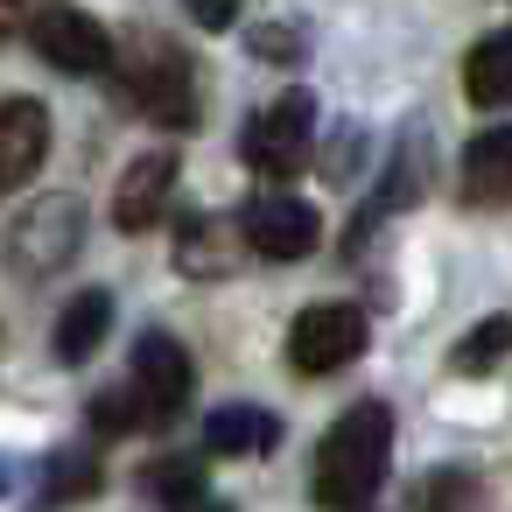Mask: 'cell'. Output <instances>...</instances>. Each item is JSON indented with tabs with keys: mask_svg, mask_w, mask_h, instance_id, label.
<instances>
[{
	"mask_svg": "<svg viewBox=\"0 0 512 512\" xmlns=\"http://www.w3.org/2000/svg\"><path fill=\"white\" fill-rule=\"evenodd\" d=\"M386 449H393V414L379 400H358L330 435H323V456H316V498L330 512H358L379 477H386Z\"/></svg>",
	"mask_w": 512,
	"mask_h": 512,
	"instance_id": "cell-1",
	"label": "cell"
},
{
	"mask_svg": "<svg viewBox=\"0 0 512 512\" xmlns=\"http://www.w3.org/2000/svg\"><path fill=\"white\" fill-rule=\"evenodd\" d=\"M309 148H316V99H309V92H281V99L253 120V134H246V162L267 169V176L309 169Z\"/></svg>",
	"mask_w": 512,
	"mask_h": 512,
	"instance_id": "cell-2",
	"label": "cell"
},
{
	"mask_svg": "<svg viewBox=\"0 0 512 512\" xmlns=\"http://www.w3.org/2000/svg\"><path fill=\"white\" fill-rule=\"evenodd\" d=\"M358 351H365V309H351V302H316V309H302L295 330H288V358H295V372H309V379L351 365Z\"/></svg>",
	"mask_w": 512,
	"mask_h": 512,
	"instance_id": "cell-3",
	"label": "cell"
},
{
	"mask_svg": "<svg viewBox=\"0 0 512 512\" xmlns=\"http://www.w3.org/2000/svg\"><path fill=\"white\" fill-rule=\"evenodd\" d=\"M127 393L141 400V421H169L183 400H190V351L169 337V330H148L134 344V379Z\"/></svg>",
	"mask_w": 512,
	"mask_h": 512,
	"instance_id": "cell-4",
	"label": "cell"
},
{
	"mask_svg": "<svg viewBox=\"0 0 512 512\" xmlns=\"http://www.w3.org/2000/svg\"><path fill=\"white\" fill-rule=\"evenodd\" d=\"M323 239V218L302 197H253L246 204V246L260 260H309Z\"/></svg>",
	"mask_w": 512,
	"mask_h": 512,
	"instance_id": "cell-5",
	"label": "cell"
},
{
	"mask_svg": "<svg viewBox=\"0 0 512 512\" xmlns=\"http://www.w3.org/2000/svg\"><path fill=\"white\" fill-rule=\"evenodd\" d=\"M29 29H36V50H43L57 71H78V78H85V71H106V64H113V43H106V29H99L85 8H43Z\"/></svg>",
	"mask_w": 512,
	"mask_h": 512,
	"instance_id": "cell-6",
	"label": "cell"
},
{
	"mask_svg": "<svg viewBox=\"0 0 512 512\" xmlns=\"http://www.w3.org/2000/svg\"><path fill=\"white\" fill-rule=\"evenodd\" d=\"M78 239H85V204H78V197H57V204H36V211L22 218L15 260H22L29 274H50V267H64V260L78 253Z\"/></svg>",
	"mask_w": 512,
	"mask_h": 512,
	"instance_id": "cell-7",
	"label": "cell"
},
{
	"mask_svg": "<svg viewBox=\"0 0 512 512\" xmlns=\"http://www.w3.org/2000/svg\"><path fill=\"white\" fill-rule=\"evenodd\" d=\"M134 106L148 120H162V127H197V78H190V64L176 50H155L141 64V78H134Z\"/></svg>",
	"mask_w": 512,
	"mask_h": 512,
	"instance_id": "cell-8",
	"label": "cell"
},
{
	"mask_svg": "<svg viewBox=\"0 0 512 512\" xmlns=\"http://www.w3.org/2000/svg\"><path fill=\"white\" fill-rule=\"evenodd\" d=\"M43 155H50V113L36 99H8L0 106V183L22 190Z\"/></svg>",
	"mask_w": 512,
	"mask_h": 512,
	"instance_id": "cell-9",
	"label": "cell"
},
{
	"mask_svg": "<svg viewBox=\"0 0 512 512\" xmlns=\"http://www.w3.org/2000/svg\"><path fill=\"white\" fill-rule=\"evenodd\" d=\"M169 190H176V155H141V162L120 176V190H113V225H120V232H148V225L162 218Z\"/></svg>",
	"mask_w": 512,
	"mask_h": 512,
	"instance_id": "cell-10",
	"label": "cell"
},
{
	"mask_svg": "<svg viewBox=\"0 0 512 512\" xmlns=\"http://www.w3.org/2000/svg\"><path fill=\"white\" fill-rule=\"evenodd\" d=\"M281 442V421L267 407H218L204 421V449L211 456H267Z\"/></svg>",
	"mask_w": 512,
	"mask_h": 512,
	"instance_id": "cell-11",
	"label": "cell"
},
{
	"mask_svg": "<svg viewBox=\"0 0 512 512\" xmlns=\"http://www.w3.org/2000/svg\"><path fill=\"white\" fill-rule=\"evenodd\" d=\"M106 330H113V295H106V288H85V295L64 302V316H57V358H64V365H85V358L106 344Z\"/></svg>",
	"mask_w": 512,
	"mask_h": 512,
	"instance_id": "cell-12",
	"label": "cell"
},
{
	"mask_svg": "<svg viewBox=\"0 0 512 512\" xmlns=\"http://www.w3.org/2000/svg\"><path fill=\"white\" fill-rule=\"evenodd\" d=\"M463 190H470V204H491L512 190V127H484L463 148Z\"/></svg>",
	"mask_w": 512,
	"mask_h": 512,
	"instance_id": "cell-13",
	"label": "cell"
},
{
	"mask_svg": "<svg viewBox=\"0 0 512 512\" xmlns=\"http://www.w3.org/2000/svg\"><path fill=\"white\" fill-rule=\"evenodd\" d=\"M463 85H470V106H512V29H498L470 50Z\"/></svg>",
	"mask_w": 512,
	"mask_h": 512,
	"instance_id": "cell-14",
	"label": "cell"
},
{
	"mask_svg": "<svg viewBox=\"0 0 512 512\" xmlns=\"http://www.w3.org/2000/svg\"><path fill=\"white\" fill-rule=\"evenodd\" d=\"M505 351H512V316H484V323H470V337L456 344V372H491Z\"/></svg>",
	"mask_w": 512,
	"mask_h": 512,
	"instance_id": "cell-15",
	"label": "cell"
},
{
	"mask_svg": "<svg viewBox=\"0 0 512 512\" xmlns=\"http://www.w3.org/2000/svg\"><path fill=\"white\" fill-rule=\"evenodd\" d=\"M162 505H190V498H204V463H190V456H169V463H148V477H141Z\"/></svg>",
	"mask_w": 512,
	"mask_h": 512,
	"instance_id": "cell-16",
	"label": "cell"
},
{
	"mask_svg": "<svg viewBox=\"0 0 512 512\" xmlns=\"http://www.w3.org/2000/svg\"><path fill=\"white\" fill-rule=\"evenodd\" d=\"M253 57H267V64H295V57H302V29H295V22H267V29H253Z\"/></svg>",
	"mask_w": 512,
	"mask_h": 512,
	"instance_id": "cell-17",
	"label": "cell"
},
{
	"mask_svg": "<svg viewBox=\"0 0 512 512\" xmlns=\"http://www.w3.org/2000/svg\"><path fill=\"white\" fill-rule=\"evenodd\" d=\"M85 491H92V463L85 456H71V463L50 470V498H85Z\"/></svg>",
	"mask_w": 512,
	"mask_h": 512,
	"instance_id": "cell-18",
	"label": "cell"
},
{
	"mask_svg": "<svg viewBox=\"0 0 512 512\" xmlns=\"http://www.w3.org/2000/svg\"><path fill=\"white\" fill-rule=\"evenodd\" d=\"M190 15H197L204 29H232V8H190Z\"/></svg>",
	"mask_w": 512,
	"mask_h": 512,
	"instance_id": "cell-19",
	"label": "cell"
},
{
	"mask_svg": "<svg viewBox=\"0 0 512 512\" xmlns=\"http://www.w3.org/2000/svg\"><path fill=\"white\" fill-rule=\"evenodd\" d=\"M204 512H225V505H204Z\"/></svg>",
	"mask_w": 512,
	"mask_h": 512,
	"instance_id": "cell-20",
	"label": "cell"
}]
</instances>
